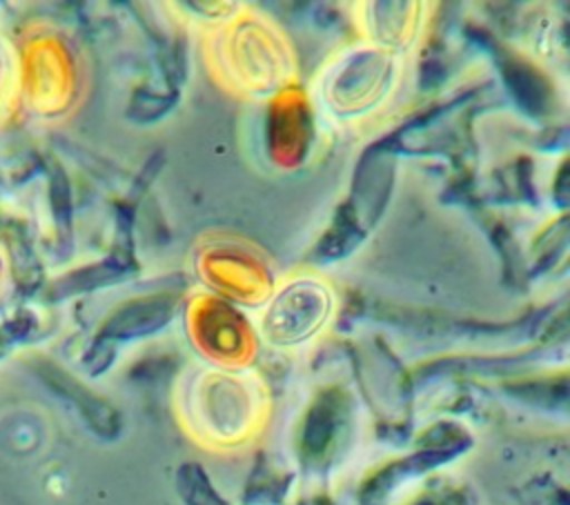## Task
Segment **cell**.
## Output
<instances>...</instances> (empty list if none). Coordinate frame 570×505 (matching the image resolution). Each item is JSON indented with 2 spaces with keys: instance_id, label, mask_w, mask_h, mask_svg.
Wrapping results in <instances>:
<instances>
[{
  "instance_id": "cell-2",
  "label": "cell",
  "mask_w": 570,
  "mask_h": 505,
  "mask_svg": "<svg viewBox=\"0 0 570 505\" xmlns=\"http://www.w3.org/2000/svg\"><path fill=\"white\" fill-rule=\"evenodd\" d=\"M176 303L171 298H147V300H136L122 309L118 316L122 320L120 329H129L127 334H147L149 329L163 327L174 311Z\"/></svg>"
},
{
  "instance_id": "cell-1",
  "label": "cell",
  "mask_w": 570,
  "mask_h": 505,
  "mask_svg": "<svg viewBox=\"0 0 570 505\" xmlns=\"http://www.w3.org/2000/svg\"><path fill=\"white\" fill-rule=\"evenodd\" d=\"M20 87L24 102L40 116H51L69 98V58L62 44L51 36H33L22 47Z\"/></svg>"
},
{
  "instance_id": "cell-3",
  "label": "cell",
  "mask_w": 570,
  "mask_h": 505,
  "mask_svg": "<svg viewBox=\"0 0 570 505\" xmlns=\"http://www.w3.org/2000/svg\"><path fill=\"white\" fill-rule=\"evenodd\" d=\"M18 91V58L11 47L0 40V111Z\"/></svg>"
},
{
  "instance_id": "cell-4",
  "label": "cell",
  "mask_w": 570,
  "mask_h": 505,
  "mask_svg": "<svg viewBox=\"0 0 570 505\" xmlns=\"http://www.w3.org/2000/svg\"><path fill=\"white\" fill-rule=\"evenodd\" d=\"M4 271H7V263H4V256L0 251V287H2V280H4Z\"/></svg>"
}]
</instances>
